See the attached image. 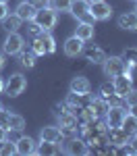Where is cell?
<instances>
[{
  "label": "cell",
  "instance_id": "ee69618b",
  "mask_svg": "<svg viewBox=\"0 0 137 156\" xmlns=\"http://www.w3.org/2000/svg\"><path fill=\"white\" fill-rule=\"evenodd\" d=\"M0 108H2V104H0Z\"/></svg>",
  "mask_w": 137,
  "mask_h": 156
},
{
  "label": "cell",
  "instance_id": "e0dca14e",
  "mask_svg": "<svg viewBox=\"0 0 137 156\" xmlns=\"http://www.w3.org/2000/svg\"><path fill=\"white\" fill-rule=\"evenodd\" d=\"M121 56L125 60V73L135 77L137 75V48H125V52Z\"/></svg>",
  "mask_w": 137,
  "mask_h": 156
},
{
  "label": "cell",
  "instance_id": "9c48e42d",
  "mask_svg": "<svg viewBox=\"0 0 137 156\" xmlns=\"http://www.w3.org/2000/svg\"><path fill=\"white\" fill-rule=\"evenodd\" d=\"M102 67H104V75L114 79L121 73H125V60H123V56H108L102 62Z\"/></svg>",
  "mask_w": 137,
  "mask_h": 156
},
{
  "label": "cell",
  "instance_id": "ba28073f",
  "mask_svg": "<svg viewBox=\"0 0 137 156\" xmlns=\"http://www.w3.org/2000/svg\"><path fill=\"white\" fill-rule=\"evenodd\" d=\"M62 152L64 154H71V156H87L89 154V146L81 140V137H69L64 146H62Z\"/></svg>",
  "mask_w": 137,
  "mask_h": 156
},
{
  "label": "cell",
  "instance_id": "4dcf8cb0",
  "mask_svg": "<svg viewBox=\"0 0 137 156\" xmlns=\"http://www.w3.org/2000/svg\"><path fill=\"white\" fill-rule=\"evenodd\" d=\"M27 36H31V37H37L39 36V34H42V31H44V29H42V27H39V25L36 23V21H27Z\"/></svg>",
  "mask_w": 137,
  "mask_h": 156
},
{
  "label": "cell",
  "instance_id": "d6986e66",
  "mask_svg": "<svg viewBox=\"0 0 137 156\" xmlns=\"http://www.w3.org/2000/svg\"><path fill=\"white\" fill-rule=\"evenodd\" d=\"M36 140L33 137H29V135H21L17 142H15V148H17V154L21 156H29L36 152Z\"/></svg>",
  "mask_w": 137,
  "mask_h": 156
},
{
  "label": "cell",
  "instance_id": "8fae6325",
  "mask_svg": "<svg viewBox=\"0 0 137 156\" xmlns=\"http://www.w3.org/2000/svg\"><path fill=\"white\" fill-rule=\"evenodd\" d=\"M85 42L83 40H79V37L75 36H71V37H67L64 40V44H62V50H64V54L69 56V58H77V56H81V52H83V46Z\"/></svg>",
  "mask_w": 137,
  "mask_h": 156
},
{
  "label": "cell",
  "instance_id": "44dd1931",
  "mask_svg": "<svg viewBox=\"0 0 137 156\" xmlns=\"http://www.w3.org/2000/svg\"><path fill=\"white\" fill-rule=\"evenodd\" d=\"M75 36L79 37V40H83V42H91L94 36H96V27H94V23L81 21V23L75 27Z\"/></svg>",
  "mask_w": 137,
  "mask_h": 156
},
{
  "label": "cell",
  "instance_id": "f6af8a7d",
  "mask_svg": "<svg viewBox=\"0 0 137 156\" xmlns=\"http://www.w3.org/2000/svg\"><path fill=\"white\" fill-rule=\"evenodd\" d=\"M135 135H137V133H135Z\"/></svg>",
  "mask_w": 137,
  "mask_h": 156
},
{
  "label": "cell",
  "instance_id": "ac0fdd59",
  "mask_svg": "<svg viewBox=\"0 0 137 156\" xmlns=\"http://www.w3.org/2000/svg\"><path fill=\"white\" fill-rule=\"evenodd\" d=\"M36 12H37V9L29 0H21V2L17 4V9H15V15H17L21 21H33Z\"/></svg>",
  "mask_w": 137,
  "mask_h": 156
},
{
  "label": "cell",
  "instance_id": "6da1fadb",
  "mask_svg": "<svg viewBox=\"0 0 137 156\" xmlns=\"http://www.w3.org/2000/svg\"><path fill=\"white\" fill-rule=\"evenodd\" d=\"M31 50L36 52L37 56H48V54H54V52H56V40L52 37L50 31H42L37 37H33Z\"/></svg>",
  "mask_w": 137,
  "mask_h": 156
},
{
  "label": "cell",
  "instance_id": "1f68e13d",
  "mask_svg": "<svg viewBox=\"0 0 137 156\" xmlns=\"http://www.w3.org/2000/svg\"><path fill=\"white\" fill-rule=\"evenodd\" d=\"M9 119H11V110L0 108V127H2V129H6V127H9ZM6 131H9V129H6Z\"/></svg>",
  "mask_w": 137,
  "mask_h": 156
},
{
  "label": "cell",
  "instance_id": "277c9868",
  "mask_svg": "<svg viewBox=\"0 0 137 156\" xmlns=\"http://www.w3.org/2000/svg\"><path fill=\"white\" fill-rule=\"evenodd\" d=\"M25 90H27V77L23 73H12L11 77L4 79V92L9 98H17L21 96Z\"/></svg>",
  "mask_w": 137,
  "mask_h": 156
},
{
  "label": "cell",
  "instance_id": "2e32d148",
  "mask_svg": "<svg viewBox=\"0 0 137 156\" xmlns=\"http://www.w3.org/2000/svg\"><path fill=\"white\" fill-rule=\"evenodd\" d=\"M83 56H85V60L87 62H91V65H102L104 60L108 58V54L104 52V50L100 48V46H89V48H83V52H81Z\"/></svg>",
  "mask_w": 137,
  "mask_h": 156
},
{
  "label": "cell",
  "instance_id": "9a60e30c",
  "mask_svg": "<svg viewBox=\"0 0 137 156\" xmlns=\"http://www.w3.org/2000/svg\"><path fill=\"white\" fill-rule=\"evenodd\" d=\"M133 79H135V77H131L129 73H121L118 77H114V79H110V81H112V85H114V92H116L118 96L125 98V94L133 87Z\"/></svg>",
  "mask_w": 137,
  "mask_h": 156
},
{
  "label": "cell",
  "instance_id": "d6a6232c",
  "mask_svg": "<svg viewBox=\"0 0 137 156\" xmlns=\"http://www.w3.org/2000/svg\"><path fill=\"white\" fill-rule=\"evenodd\" d=\"M125 104H127V106L137 104V90H135V87H131V90L125 94Z\"/></svg>",
  "mask_w": 137,
  "mask_h": 156
},
{
  "label": "cell",
  "instance_id": "4316f807",
  "mask_svg": "<svg viewBox=\"0 0 137 156\" xmlns=\"http://www.w3.org/2000/svg\"><path fill=\"white\" fill-rule=\"evenodd\" d=\"M121 127H123L129 135H135V133H137V117H133V115L127 112V117H125V121H123Z\"/></svg>",
  "mask_w": 137,
  "mask_h": 156
},
{
  "label": "cell",
  "instance_id": "3957f363",
  "mask_svg": "<svg viewBox=\"0 0 137 156\" xmlns=\"http://www.w3.org/2000/svg\"><path fill=\"white\" fill-rule=\"evenodd\" d=\"M56 119H58V129H60V135H62V137H67V140H69V137H73L75 133H77L79 123H81V121H79V117H77L75 112H69V110H67V112H62V115H58Z\"/></svg>",
  "mask_w": 137,
  "mask_h": 156
},
{
  "label": "cell",
  "instance_id": "ffe728a7",
  "mask_svg": "<svg viewBox=\"0 0 137 156\" xmlns=\"http://www.w3.org/2000/svg\"><path fill=\"white\" fill-rule=\"evenodd\" d=\"M116 23H118V27L125 29V31H137V12L135 11L123 12V15L116 19Z\"/></svg>",
  "mask_w": 137,
  "mask_h": 156
},
{
  "label": "cell",
  "instance_id": "484cf974",
  "mask_svg": "<svg viewBox=\"0 0 137 156\" xmlns=\"http://www.w3.org/2000/svg\"><path fill=\"white\" fill-rule=\"evenodd\" d=\"M9 133L11 131H23L25 129V119L21 115H17V112H11V119H9Z\"/></svg>",
  "mask_w": 137,
  "mask_h": 156
},
{
  "label": "cell",
  "instance_id": "8d00e7d4",
  "mask_svg": "<svg viewBox=\"0 0 137 156\" xmlns=\"http://www.w3.org/2000/svg\"><path fill=\"white\" fill-rule=\"evenodd\" d=\"M127 108H129V115L137 117V104H131V106H127Z\"/></svg>",
  "mask_w": 137,
  "mask_h": 156
},
{
  "label": "cell",
  "instance_id": "f1b7e54d",
  "mask_svg": "<svg viewBox=\"0 0 137 156\" xmlns=\"http://www.w3.org/2000/svg\"><path fill=\"white\" fill-rule=\"evenodd\" d=\"M98 94H100V98H104L106 102L110 100L116 92H114V85H112V81H106V83H102L100 85V90H98Z\"/></svg>",
  "mask_w": 137,
  "mask_h": 156
},
{
  "label": "cell",
  "instance_id": "7bdbcfd3",
  "mask_svg": "<svg viewBox=\"0 0 137 156\" xmlns=\"http://www.w3.org/2000/svg\"><path fill=\"white\" fill-rule=\"evenodd\" d=\"M87 2H96V0H87Z\"/></svg>",
  "mask_w": 137,
  "mask_h": 156
},
{
  "label": "cell",
  "instance_id": "f35d334b",
  "mask_svg": "<svg viewBox=\"0 0 137 156\" xmlns=\"http://www.w3.org/2000/svg\"><path fill=\"white\" fill-rule=\"evenodd\" d=\"M4 67H6V60H4V54H2V52H0V71H2V69H4Z\"/></svg>",
  "mask_w": 137,
  "mask_h": 156
},
{
  "label": "cell",
  "instance_id": "e575fe53",
  "mask_svg": "<svg viewBox=\"0 0 137 156\" xmlns=\"http://www.w3.org/2000/svg\"><path fill=\"white\" fill-rule=\"evenodd\" d=\"M36 9H42V6H46V4H50V0H29Z\"/></svg>",
  "mask_w": 137,
  "mask_h": 156
},
{
  "label": "cell",
  "instance_id": "60d3db41",
  "mask_svg": "<svg viewBox=\"0 0 137 156\" xmlns=\"http://www.w3.org/2000/svg\"><path fill=\"white\" fill-rule=\"evenodd\" d=\"M133 2H135V12H137V0H133Z\"/></svg>",
  "mask_w": 137,
  "mask_h": 156
},
{
  "label": "cell",
  "instance_id": "d4e9b609",
  "mask_svg": "<svg viewBox=\"0 0 137 156\" xmlns=\"http://www.w3.org/2000/svg\"><path fill=\"white\" fill-rule=\"evenodd\" d=\"M21 23H23V21H21L15 12H12V15L9 12V15L2 19V25H4V29H6V31H19V29H21Z\"/></svg>",
  "mask_w": 137,
  "mask_h": 156
},
{
  "label": "cell",
  "instance_id": "603a6c76",
  "mask_svg": "<svg viewBox=\"0 0 137 156\" xmlns=\"http://www.w3.org/2000/svg\"><path fill=\"white\" fill-rule=\"evenodd\" d=\"M36 60H37V54L31 50V52H27V50H21L19 52V62H21V67L23 69H33L36 67Z\"/></svg>",
  "mask_w": 137,
  "mask_h": 156
},
{
  "label": "cell",
  "instance_id": "83f0119b",
  "mask_svg": "<svg viewBox=\"0 0 137 156\" xmlns=\"http://www.w3.org/2000/svg\"><path fill=\"white\" fill-rule=\"evenodd\" d=\"M17 154V148H15V142H11L9 137L0 142V156H12Z\"/></svg>",
  "mask_w": 137,
  "mask_h": 156
},
{
  "label": "cell",
  "instance_id": "5b68a950",
  "mask_svg": "<svg viewBox=\"0 0 137 156\" xmlns=\"http://www.w3.org/2000/svg\"><path fill=\"white\" fill-rule=\"evenodd\" d=\"M25 48V37L19 31H9V36L2 42V50L6 56H19V52Z\"/></svg>",
  "mask_w": 137,
  "mask_h": 156
},
{
  "label": "cell",
  "instance_id": "7a4b0ae2",
  "mask_svg": "<svg viewBox=\"0 0 137 156\" xmlns=\"http://www.w3.org/2000/svg\"><path fill=\"white\" fill-rule=\"evenodd\" d=\"M33 21H36L44 31H52V29L56 27V21H58V12L54 11L50 4H46V6H42V9H37Z\"/></svg>",
  "mask_w": 137,
  "mask_h": 156
},
{
  "label": "cell",
  "instance_id": "7402d4cb",
  "mask_svg": "<svg viewBox=\"0 0 137 156\" xmlns=\"http://www.w3.org/2000/svg\"><path fill=\"white\" fill-rule=\"evenodd\" d=\"M39 140H46V142H60L62 135L58 125H44L39 129Z\"/></svg>",
  "mask_w": 137,
  "mask_h": 156
},
{
  "label": "cell",
  "instance_id": "836d02e7",
  "mask_svg": "<svg viewBox=\"0 0 137 156\" xmlns=\"http://www.w3.org/2000/svg\"><path fill=\"white\" fill-rule=\"evenodd\" d=\"M9 15V4L6 2H0V23H2V19Z\"/></svg>",
  "mask_w": 137,
  "mask_h": 156
},
{
  "label": "cell",
  "instance_id": "52a82bcc",
  "mask_svg": "<svg viewBox=\"0 0 137 156\" xmlns=\"http://www.w3.org/2000/svg\"><path fill=\"white\" fill-rule=\"evenodd\" d=\"M89 17L94 21H106L112 17V6L106 0H96V2H89Z\"/></svg>",
  "mask_w": 137,
  "mask_h": 156
},
{
  "label": "cell",
  "instance_id": "f546056e",
  "mask_svg": "<svg viewBox=\"0 0 137 156\" xmlns=\"http://www.w3.org/2000/svg\"><path fill=\"white\" fill-rule=\"evenodd\" d=\"M71 4H73V0H50V6L56 12H69Z\"/></svg>",
  "mask_w": 137,
  "mask_h": 156
},
{
  "label": "cell",
  "instance_id": "5bb4252c",
  "mask_svg": "<svg viewBox=\"0 0 137 156\" xmlns=\"http://www.w3.org/2000/svg\"><path fill=\"white\" fill-rule=\"evenodd\" d=\"M62 152V146L60 142H46V140H39L36 144V152L33 154H39V156H56Z\"/></svg>",
  "mask_w": 137,
  "mask_h": 156
},
{
  "label": "cell",
  "instance_id": "cb8c5ba5",
  "mask_svg": "<svg viewBox=\"0 0 137 156\" xmlns=\"http://www.w3.org/2000/svg\"><path fill=\"white\" fill-rule=\"evenodd\" d=\"M89 104H91V108H94V112H96V117H98V119H104L106 110H108V106H110L104 98H100V96L98 98H91V100H89Z\"/></svg>",
  "mask_w": 137,
  "mask_h": 156
},
{
  "label": "cell",
  "instance_id": "8992f818",
  "mask_svg": "<svg viewBox=\"0 0 137 156\" xmlns=\"http://www.w3.org/2000/svg\"><path fill=\"white\" fill-rule=\"evenodd\" d=\"M125 117H127V106L125 104H112V106H108L106 115H104L106 127H121Z\"/></svg>",
  "mask_w": 137,
  "mask_h": 156
},
{
  "label": "cell",
  "instance_id": "74e56055",
  "mask_svg": "<svg viewBox=\"0 0 137 156\" xmlns=\"http://www.w3.org/2000/svg\"><path fill=\"white\" fill-rule=\"evenodd\" d=\"M6 137H9V131L0 127V142H2V140H6Z\"/></svg>",
  "mask_w": 137,
  "mask_h": 156
},
{
  "label": "cell",
  "instance_id": "30bf717a",
  "mask_svg": "<svg viewBox=\"0 0 137 156\" xmlns=\"http://www.w3.org/2000/svg\"><path fill=\"white\" fill-rule=\"evenodd\" d=\"M129 140H131V135L125 131L123 127H108V129H106V142L112 144V146H116V148L129 144Z\"/></svg>",
  "mask_w": 137,
  "mask_h": 156
},
{
  "label": "cell",
  "instance_id": "7c38bea8",
  "mask_svg": "<svg viewBox=\"0 0 137 156\" xmlns=\"http://www.w3.org/2000/svg\"><path fill=\"white\" fill-rule=\"evenodd\" d=\"M69 92H73L77 96H89L91 94V83L83 75H75L71 79V83H69Z\"/></svg>",
  "mask_w": 137,
  "mask_h": 156
},
{
  "label": "cell",
  "instance_id": "d590c367",
  "mask_svg": "<svg viewBox=\"0 0 137 156\" xmlns=\"http://www.w3.org/2000/svg\"><path fill=\"white\" fill-rule=\"evenodd\" d=\"M129 146L133 148V152L137 154V135H131V140H129Z\"/></svg>",
  "mask_w": 137,
  "mask_h": 156
},
{
  "label": "cell",
  "instance_id": "4fadbf2b",
  "mask_svg": "<svg viewBox=\"0 0 137 156\" xmlns=\"http://www.w3.org/2000/svg\"><path fill=\"white\" fill-rule=\"evenodd\" d=\"M69 12L73 15L75 19H79V21L94 23V19L89 17V2H87V0H73V4H71Z\"/></svg>",
  "mask_w": 137,
  "mask_h": 156
},
{
  "label": "cell",
  "instance_id": "ab89813d",
  "mask_svg": "<svg viewBox=\"0 0 137 156\" xmlns=\"http://www.w3.org/2000/svg\"><path fill=\"white\" fill-rule=\"evenodd\" d=\"M0 92H4V77H0Z\"/></svg>",
  "mask_w": 137,
  "mask_h": 156
},
{
  "label": "cell",
  "instance_id": "b9f144b4",
  "mask_svg": "<svg viewBox=\"0 0 137 156\" xmlns=\"http://www.w3.org/2000/svg\"><path fill=\"white\" fill-rule=\"evenodd\" d=\"M0 2H9V0H0Z\"/></svg>",
  "mask_w": 137,
  "mask_h": 156
}]
</instances>
